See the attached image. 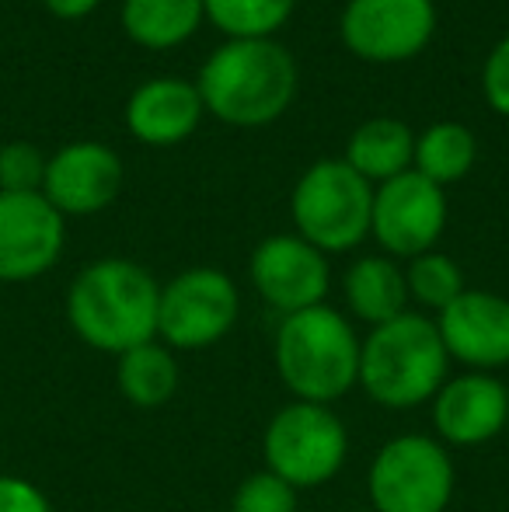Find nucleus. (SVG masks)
Here are the masks:
<instances>
[{
  "mask_svg": "<svg viewBox=\"0 0 509 512\" xmlns=\"http://www.w3.org/2000/svg\"><path fill=\"white\" fill-rule=\"evenodd\" d=\"M161 286L129 258H98L67 290V321L88 349L123 356L157 338Z\"/></svg>",
  "mask_w": 509,
  "mask_h": 512,
  "instance_id": "nucleus-1",
  "label": "nucleus"
},
{
  "mask_svg": "<svg viewBox=\"0 0 509 512\" xmlns=\"http://www.w3.org/2000/svg\"><path fill=\"white\" fill-rule=\"evenodd\" d=\"M450 377V356L436 321L426 314L405 310L401 317L370 328L360 338V380L374 405L391 411H412L436 398L443 380Z\"/></svg>",
  "mask_w": 509,
  "mask_h": 512,
  "instance_id": "nucleus-2",
  "label": "nucleus"
},
{
  "mask_svg": "<svg viewBox=\"0 0 509 512\" xmlns=\"http://www.w3.org/2000/svg\"><path fill=\"white\" fill-rule=\"evenodd\" d=\"M272 363L293 401L332 408L360 380V335L328 304L297 310L279 321Z\"/></svg>",
  "mask_w": 509,
  "mask_h": 512,
  "instance_id": "nucleus-3",
  "label": "nucleus"
},
{
  "mask_svg": "<svg viewBox=\"0 0 509 512\" xmlns=\"http://www.w3.org/2000/svg\"><path fill=\"white\" fill-rule=\"evenodd\" d=\"M203 108L231 126H265L297 95V63L272 39H231L199 70Z\"/></svg>",
  "mask_w": 509,
  "mask_h": 512,
  "instance_id": "nucleus-4",
  "label": "nucleus"
},
{
  "mask_svg": "<svg viewBox=\"0 0 509 512\" xmlns=\"http://www.w3.org/2000/svg\"><path fill=\"white\" fill-rule=\"evenodd\" d=\"M297 237L321 251H349L370 237L374 189L346 161H318L300 175L290 199Z\"/></svg>",
  "mask_w": 509,
  "mask_h": 512,
  "instance_id": "nucleus-5",
  "label": "nucleus"
},
{
  "mask_svg": "<svg viewBox=\"0 0 509 512\" xmlns=\"http://www.w3.org/2000/svg\"><path fill=\"white\" fill-rule=\"evenodd\" d=\"M265 471H272L293 492L321 488L342 471L349 453V432L335 408L290 401L269 418L262 436Z\"/></svg>",
  "mask_w": 509,
  "mask_h": 512,
  "instance_id": "nucleus-6",
  "label": "nucleus"
},
{
  "mask_svg": "<svg viewBox=\"0 0 509 512\" xmlns=\"http://www.w3.org/2000/svg\"><path fill=\"white\" fill-rule=\"evenodd\" d=\"M454 488L450 450L422 432L387 439L367 474V495L377 512H447Z\"/></svg>",
  "mask_w": 509,
  "mask_h": 512,
  "instance_id": "nucleus-7",
  "label": "nucleus"
},
{
  "mask_svg": "<svg viewBox=\"0 0 509 512\" xmlns=\"http://www.w3.org/2000/svg\"><path fill=\"white\" fill-rule=\"evenodd\" d=\"M238 286L220 269H189L161 286L157 342L171 352H199L224 342L238 324Z\"/></svg>",
  "mask_w": 509,
  "mask_h": 512,
  "instance_id": "nucleus-8",
  "label": "nucleus"
},
{
  "mask_svg": "<svg viewBox=\"0 0 509 512\" xmlns=\"http://www.w3.org/2000/svg\"><path fill=\"white\" fill-rule=\"evenodd\" d=\"M443 227H447V196L419 171H405L374 192L370 234L387 251V258L412 262L426 255L440 241Z\"/></svg>",
  "mask_w": 509,
  "mask_h": 512,
  "instance_id": "nucleus-9",
  "label": "nucleus"
},
{
  "mask_svg": "<svg viewBox=\"0 0 509 512\" xmlns=\"http://www.w3.org/2000/svg\"><path fill=\"white\" fill-rule=\"evenodd\" d=\"M433 28V0H349L342 11V42L370 63L412 60L433 39Z\"/></svg>",
  "mask_w": 509,
  "mask_h": 512,
  "instance_id": "nucleus-10",
  "label": "nucleus"
},
{
  "mask_svg": "<svg viewBox=\"0 0 509 512\" xmlns=\"http://www.w3.org/2000/svg\"><path fill=\"white\" fill-rule=\"evenodd\" d=\"M67 223L42 192H0V283H28L60 262Z\"/></svg>",
  "mask_w": 509,
  "mask_h": 512,
  "instance_id": "nucleus-11",
  "label": "nucleus"
},
{
  "mask_svg": "<svg viewBox=\"0 0 509 512\" xmlns=\"http://www.w3.org/2000/svg\"><path fill=\"white\" fill-rule=\"evenodd\" d=\"M248 272H252L258 297L283 317L325 304L328 286H332L328 258L297 234L265 237L252 251Z\"/></svg>",
  "mask_w": 509,
  "mask_h": 512,
  "instance_id": "nucleus-12",
  "label": "nucleus"
},
{
  "mask_svg": "<svg viewBox=\"0 0 509 512\" xmlns=\"http://www.w3.org/2000/svg\"><path fill=\"white\" fill-rule=\"evenodd\" d=\"M450 363L475 373L509 366V300L489 290H464L450 307L436 314Z\"/></svg>",
  "mask_w": 509,
  "mask_h": 512,
  "instance_id": "nucleus-13",
  "label": "nucleus"
},
{
  "mask_svg": "<svg viewBox=\"0 0 509 512\" xmlns=\"http://www.w3.org/2000/svg\"><path fill=\"white\" fill-rule=\"evenodd\" d=\"M119 189H123V161L112 147L91 140L56 150L42 182V196L63 220L102 213L105 206L116 203Z\"/></svg>",
  "mask_w": 509,
  "mask_h": 512,
  "instance_id": "nucleus-14",
  "label": "nucleus"
},
{
  "mask_svg": "<svg viewBox=\"0 0 509 512\" xmlns=\"http://www.w3.org/2000/svg\"><path fill=\"white\" fill-rule=\"evenodd\" d=\"M429 405L436 436L447 446L492 443L509 425V391L496 373L464 370L447 377Z\"/></svg>",
  "mask_w": 509,
  "mask_h": 512,
  "instance_id": "nucleus-15",
  "label": "nucleus"
},
{
  "mask_svg": "<svg viewBox=\"0 0 509 512\" xmlns=\"http://www.w3.org/2000/svg\"><path fill=\"white\" fill-rule=\"evenodd\" d=\"M203 119V98L196 84L175 81V77H157L133 91L126 105V126L140 143L150 147H171L196 133Z\"/></svg>",
  "mask_w": 509,
  "mask_h": 512,
  "instance_id": "nucleus-16",
  "label": "nucleus"
},
{
  "mask_svg": "<svg viewBox=\"0 0 509 512\" xmlns=\"http://www.w3.org/2000/svg\"><path fill=\"white\" fill-rule=\"evenodd\" d=\"M342 293H346L349 314L367 321L370 328L394 321L408 310L405 269L387 255H367L349 265Z\"/></svg>",
  "mask_w": 509,
  "mask_h": 512,
  "instance_id": "nucleus-17",
  "label": "nucleus"
},
{
  "mask_svg": "<svg viewBox=\"0 0 509 512\" xmlns=\"http://www.w3.org/2000/svg\"><path fill=\"white\" fill-rule=\"evenodd\" d=\"M415 136L398 119H370L353 133L346 147V164L363 175L370 185L391 182V178L412 171Z\"/></svg>",
  "mask_w": 509,
  "mask_h": 512,
  "instance_id": "nucleus-18",
  "label": "nucleus"
},
{
  "mask_svg": "<svg viewBox=\"0 0 509 512\" xmlns=\"http://www.w3.org/2000/svg\"><path fill=\"white\" fill-rule=\"evenodd\" d=\"M116 384L129 405L150 411V408H164L175 398L178 384H182V370H178L175 352L154 338V342L136 345V349L119 356Z\"/></svg>",
  "mask_w": 509,
  "mask_h": 512,
  "instance_id": "nucleus-19",
  "label": "nucleus"
},
{
  "mask_svg": "<svg viewBox=\"0 0 509 512\" xmlns=\"http://www.w3.org/2000/svg\"><path fill=\"white\" fill-rule=\"evenodd\" d=\"M203 21V0H126L123 28L143 49H171Z\"/></svg>",
  "mask_w": 509,
  "mask_h": 512,
  "instance_id": "nucleus-20",
  "label": "nucleus"
},
{
  "mask_svg": "<svg viewBox=\"0 0 509 512\" xmlns=\"http://www.w3.org/2000/svg\"><path fill=\"white\" fill-rule=\"evenodd\" d=\"M475 136L461 122H436L426 133L415 140L412 154V171H419L422 178H429L433 185H450L461 182L475 164Z\"/></svg>",
  "mask_w": 509,
  "mask_h": 512,
  "instance_id": "nucleus-21",
  "label": "nucleus"
},
{
  "mask_svg": "<svg viewBox=\"0 0 509 512\" xmlns=\"http://www.w3.org/2000/svg\"><path fill=\"white\" fill-rule=\"evenodd\" d=\"M297 0H203V14L231 39H269L290 21Z\"/></svg>",
  "mask_w": 509,
  "mask_h": 512,
  "instance_id": "nucleus-22",
  "label": "nucleus"
},
{
  "mask_svg": "<svg viewBox=\"0 0 509 512\" xmlns=\"http://www.w3.org/2000/svg\"><path fill=\"white\" fill-rule=\"evenodd\" d=\"M405 286H408V300H415V304L426 310H436V314L468 290L461 265L450 255H443V251H426V255L412 258L405 269Z\"/></svg>",
  "mask_w": 509,
  "mask_h": 512,
  "instance_id": "nucleus-23",
  "label": "nucleus"
},
{
  "mask_svg": "<svg viewBox=\"0 0 509 512\" xmlns=\"http://www.w3.org/2000/svg\"><path fill=\"white\" fill-rule=\"evenodd\" d=\"M49 157L35 143L14 140L0 147V192H42Z\"/></svg>",
  "mask_w": 509,
  "mask_h": 512,
  "instance_id": "nucleus-24",
  "label": "nucleus"
},
{
  "mask_svg": "<svg viewBox=\"0 0 509 512\" xmlns=\"http://www.w3.org/2000/svg\"><path fill=\"white\" fill-rule=\"evenodd\" d=\"M231 512H297V492L272 471H255L238 485Z\"/></svg>",
  "mask_w": 509,
  "mask_h": 512,
  "instance_id": "nucleus-25",
  "label": "nucleus"
},
{
  "mask_svg": "<svg viewBox=\"0 0 509 512\" xmlns=\"http://www.w3.org/2000/svg\"><path fill=\"white\" fill-rule=\"evenodd\" d=\"M482 88H485L489 105L509 119V35L506 39H499V46L492 49L489 60H485Z\"/></svg>",
  "mask_w": 509,
  "mask_h": 512,
  "instance_id": "nucleus-26",
  "label": "nucleus"
},
{
  "mask_svg": "<svg viewBox=\"0 0 509 512\" xmlns=\"http://www.w3.org/2000/svg\"><path fill=\"white\" fill-rule=\"evenodd\" d=\"M0 512H53L46 492L18 474H0Z\"/></svg>",
  "mask_w": 509,
  "mask_h": 512,
  "instance_id": "nucleus-27",
  "label": "nucleus"
},
{
  "mask_svg": "<svg viewBox=\"0 0 509 512\" xmlns=\"http://www.w3.org/2000/svg\"><path fill=\"white\" fill-rule=\"evenodd\" d=\"M42 4H46V11L56 14V18L77 21V18H84V14L95 11L98 0H42Z\"/></svg>",
  "mask_w": 509,
  "mask_h": 512,
  "instance_id": "nucleus-28",
  "label": "nucleus"
},
{
  "mask_svg": "<svg viewBox=\"0 0 509 512\" xmlns=\"http://www.w3.org/2000/svg\"><path fill=\"white\" fill-rule=\"evenodd\" d=\"M506 391H509V384H506Z\"/></svg>",
  "mask_w": 509,
  "mask_h": 512,
  "instance_id": "nucleus-29",
  "label": "nucleus"
}]
</instances>
